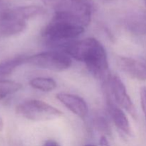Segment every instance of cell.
Listing matches in <instances>:
<instances>
[{"instance_id":"6da1fadb","label":"cell","mask_w":146,"mask_h":146,"mask_svg":"<svg viewBox=\"0 0 146 146\" xmlns=\"http://www.w3.org/2000/svg\"><path fill=\"white\" fill-rule=\"evenodd\" d=\"M64 52L84 63L91 75L106 84L109 79V66L104 46L94 38L69 41L62 45Z\"/></svg>"},{"instance_id":"7a4b0ae2","label":"cell","mask_w":146,"mask_h":146,"mask_svg":"<svg viewBox=\"0 0 146 146\" xmlns=\"http://www.w3.org/2000/svg\"><path fill=\"white\" fill-rule=\"evenodd\" d=\"M85 30L79 19L66 11H55L52 19L43 29L41 35L53 44L64 45L77 38Z\"/></svg>"},{"instance_id":"3957f363","label":"cell","mask_w":146,"mask_h":146,"mask_svg":"<svg viewBox=\"0 0 146 146\" xmlns=\"http://www.w3.org/2000/svg\"><path fill=\"white\" fill-rule=\"evenodd\" d=\"M44 9L38 6L19 7L4 11L0 15V37L7 38L23 32L27 20L43 14Z\"/></svg>"},{"instance_id":"277c9868","label":"cell","mask_w":146,"mask_h":146,"mask_svg":"<svg viewBox=\"0 0 146 146\" xmlns=\"http://www.w3.org/2000/svg\"><path fill=\"white\" fill-rule=\"evenodd\" d=\"M20 116L32 121H47L62 116L63 113L55 107L39 100H28L16 107Z\"/></svg>"},{"instance_id":"5b68a950","label":"cell","mask_w":146,"mask_h":146,"mask_svg":"<svg viewBox=\"0 0 146 146\" xmlns=\"http://www.w3.org/2000/svg\"><path fill=\"white\" fill-rule=\"evenodd\" d=\"M26 64L40 68L60 72L67 70L72 65L71 58L64 51H49L27 57Z\"/></svg>"},{"instance_id":"8992f818","label":"cell","mask_w":146,"mask_h":146,"mask_svg":"<svg viewBox=\"0 0 146 146\" xmlns=\"http://www.w3.org/2000/svg\"><path fill=\"white\" fill-rule=\"evenodd\" d=\"M107 83L108 84V92L115 104L125 109L133 118H136V110L121 78L117 75H111Z\"/></svg>"},{"instance_id":"52a82bcc","label":"cell","mask_w":146,"mask_h":146,"mask_svg":"<svg viewBox=\"0 0 146 146\" xmlns=\"http://www.w3.org/2000/svg\"><path fill=\"white\" fill-rule=\"evenodd\" d=\"M116 64L121 71L131 78L138 81H146L145 58L118 56Z\"/></svg>"},{"instance_id":"ba28073f","label":"cell","mask_w":146,"mask_h":146,"mask_svg":"<svg viewBox=\"0 0 146 146\" xmlns=\"http://www.w3.org/2000/svg\"><path fill=\"white\" fill-rule=\"evenodd\" d=\"M94 9L95 4L92 0H67L66 6L62 11L74 14L79 19L83 25L86 27L91 23Z\"/></svg>"},{"instance_id":"9c48e42d","label":"cell","mask_w":146,"mask_h":146,"mask_svg":"<svg viewBox=\"0 0 146 146\" xmlns=\"http://www.w3.org/2000/svg\"><path fill=\"white\" fill-rule=\"evenodd\" d=\"M56 98L70 111L79 118L84 119L88 113V107L85 100L74 94L59 93Z\"/></svg>"},{"instance_id":"30bf717a","label":"cell","mask_w":146,"mask_h":146,"mask_svg":"<svg viewBox=\"0 0 146 146\" xmlns=\"http://www.w3.org/2000/svg\"><path fill=\"white\" fill-rule=\"evenodd\" d=\"M106 96L108 112H109L110 115L112 118L115 126L118 130L121 131L125 134L130 135L131 133V130L128 117L126 116L124 111L115 104L108 91H106Z\"/></svg>"},{"instance_id":"8fae6325","label":"cell","mask_w":146,"mask_h":146,"mask_svg":"<svg viewBox=\"0 0 146 146\" xmlns=\"http://www.w3.org/2000/svg\"><path fill=\"white\" fill-rule=\"evenodd\" d=\"M27 57L24 56L14 57L0 64V78L11 74L16 68L22 64H26Z\"/></svg>"},{"instance_id":"7c38bea8","label":"cell","mask_w":146,"mask_h":146,"mask_svg":"<svg viewBox=\"0 0 146 146\" xmlns=\"http://www.w3.org/2000/svg\"><path fill=\"white\" fill-rule=\"evenodd\" d=\"M32 88L39 90L43 92H49L56 88V83L53 78L46 77H36L29 81Z\"/></svg>"},{"instance_id":"4fadbf2b","label":"cell","mask_w":146,"mask_h":146,"mask_svg":"<svg viewBox=\"0 0 146 146\" xmlns=\"http://www.w3.org/2000/svg\"><path fill=\"white\" fill-rule=\"evenodd\" d=\"M22 88L19 83L9 80H0V100L14 94Z\"/></svg>"},{"instance_id":"5bb4252c","label":"cell","mask_w":146,"mask_h":146,"mask_svg":"<svg viewBox=\"0 0 146 146\" xmlns=\"http://www.w3.org/2000/svg\"><path fill=\"white\" fill-rule=\"evenodd\" d=\"M127 27L130 32L137 35L146 34V19L134 18L130 19L127 23Z\"/></svg>"},{"instance_id":"9a60e30c","label":"cell","mask_w":146,"mask_h":146,"mask_svg":"<svg viewBox=\"0 0 146 146\" xmlns=\"http://www.w3.org/2000/svg\"><path fill=\"white\" fill-rule=\"evenodd\" d=\"M94 124L97 131L104 134V135H111V128L106 117L98 115L94 118Z\"/></svg>"},{"instance_id":"2e32d148","label":"cell","mask_w":146,"mask_h":146,"mask_svg":"<svg viewBox=\"0 0 146 146\" xmlns=\"http://www.w3.org/2000/svg\"><path fill=\"white\" fill-rule=\"evenodd\" d=\"M140 97H141V107L146 118V86H143L141 88Z\"/></svg>"},{"instance_id":"e0dca14e","label":"cell","mask_w":146,"mask_h":146,"mask_svg":"<svg viewBox=\"0 0 146 146\" xmlns=\"http://www.w3.org/2000/svg\"><path fill=\"white\" fill-rule=\"evenodd\" d=\"M99 145L100 146H111L108 139L105 135H102L99 140Z\"/></svg>"},{"instance_id":"ac0fdd59","label":"cell","mask_w":146,"mask_h":146,"mask_svg":"<svg viewBox=\"0 0 146 146\" xmlns=\"http://www.w3.org/2000/svg\"><path fill=\"white\" fill-rule=\"evenodd\" d=\"M42 146H61L58 142L54 140H48L46 141Z\"/></svg>"},{"instance_id":"d6986e66","label":"cell","mask_w":146,"mask_h":146,"mask_svg":"<svg viewBox=\"0 0 146 146\" xmlns=\"http://www.w3.org/2000/svg\"><path fill=\"white\" fill-rule=\"evenodd\" d=\"M3 127H4V123H3L2 119L0 117V131H1L3 130Z\"/></svg>"},{"instance_id":"ffe728a7","label":"cell","mask_w":146,"mask_h":146,"mask_svg":"<svg viewBox=\"0 0 146 146\" xmlns=\"http://www.w3.org/2000/svg\"><path fill=\"white\" fill-rule=\"evenodd\" d=\"M98 1H100L101 2H103V3H111V2H113V1H115V0H98Z\"/></svg>"},{"instance_id":"44dd1931","label":"cell","mask_w":146,"mask_h":146,"mask_svg":"<svg viewBox=\"0 0 146 146\" xmlns=\"http://www.w3.org/2000/svg\"><path fill=\"white\" fill-rule=\"evenodd\" d=\"M85 146H95V145H90V144H88V145H86Z\"/></svg>"},{"instance_id":"7402d4cb","label":"cell","mask_w":146,"mask_h":146,"mask_svg":"<svg viewBox=\"0 0 146 146\" xmlns=\"http://www.w3.org/2000/svg\"><path fill=\"white\" fill-rule=\"evenodd\" d=\"M144 1H145V3L146 4V0H144Z\"/></svg>"}]
</instances>
